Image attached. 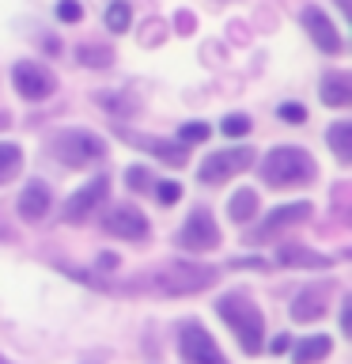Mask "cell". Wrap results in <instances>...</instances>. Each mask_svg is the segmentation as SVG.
<instances>
[{
	"label": "cell",
	"instance_id": "cell-28",
	"mask_svg": "<svg viewBox=\"0 0 352 364\" xmlns=\"http://www.w3.org/2000/svg\"><path fill=\"white\" fill-rule=\"evenodd\" d=\"M155 198L163 201V205H175L182 198V186L178 182H159V190H155Z\"/></svg>",
	"mask_w": 352,
	"mask_h": 364
},
{
	"label": "cell",
	"instance_id": "cell-5",
	"mask_svg": "<svg viewBox=\"0 0 352 364\" xmlns=\"http://www.w3.org/2000/svg\"><path fill=\"white\" fill-rule=\"evenodd\" d=\"M178 349H182V357H186V364H227L220 346H216L212 334L201 323H182Z\"/></svg>",
	"mask_w": 352,
	"mask_h": 364
},
{
	"label": "cell",
	"instance_id": "cell-6",
	"mask_svg": "<svg viewBox=\"0 0 352 364\" xmlns=\"http://www.w3.org/2000/svg\"><path fill=\"white\" fill-rule=\"evenodd\" d=\"M250 164H254V152H250V148H227V152H212L201 164L197 175H201V182L216 186V182H227L231 175H238V171H246Z\"/></svg>",
	"mask_w": 352,
	"mask_h": 364
},
{
	"label": "cell",
	"instance_id": "cell-20",
	"mask_svg": "<svg viewBox=\"0 0 352 364\" xmlns=\"http://www.w3.org/2000/svg\"><path fill=\"white\" fill-rule=\"evenodd\" d=\"M227 213H231V220L246 224L250 216L258 213V193H254V190H235L231 201H227Z\"/></svg>",
	"mask_w": 352,
	"mask_h": 364
},
{
	"label": "cell",
	"instance_id": "cell-17",
	"mask_svg": "<svg viewBox=\"0 0 352 364\" xmlns=\"http://www.w3.org/2000/svg\"><path fill=\"white\" fill-rule=\"evenodd\" d=\"M277 262H280V266H307V269H329V266H334V258L314 255V250H307L299 243H284Z\"/></svg>",
	"mask_w": 352,
	"mask_h": 364
},
{
	"label": "cell",
	"instance_id": "cell-23",
	"mask_svg": "<svg viewBox=\"0 0 352 364\" xmlns=\"http://www.w3.org/2000/svg\"><path fill=\"white\" fill-rule=\"evenodd\" d=\"M76 61H84V65H91V68H102V65L114 61V53L102 50V46H79V50H76Z\"/></svg>",
	"mask_w": 352,
	"mask_h": 364
},
{
	"label": "cell",
	"instance_id": "cell-4",
	"mask_svg": "<svg viewBox=\"0 0 352 364\" xmlns=\"http://www.w3.org/2000/svg\"><path fill=\"white\" fill-rule=\"evenodd\" d=\"M50 152L61 159L65 167H87V164H95V159H102L106 144L87 129H61V133L50 136Z\"/></svg>",
	"mask_w": 352,
	"mask_h": 364
},
{
	"label": "cell",
	"instance_id": "cell-27",
	"mask_svg": "<svg viewBox=\"0 0 352 364\" xmlns=\"http://www.w3.org/2000/svg\"><path fill=\"white\" fill-rule=\"evenodd\" d=\"M204 136H209V125H204V122H189V125H182V141H186V144L204 141Z\"/></svg>",
	"mask_w": 352,
	"mask_h": 364
},
{
	"label": "cell",
	"instance_id": "cell-9",
	"mask_svg": "<svg viewBox=\"0 0 352 364\" xmlns=\"http://www.w3.org/2000/svg\"><path fill=\"white\" fill-rule=\"evenodd\" d=\"M329 292H334V284L322 281V284H307V289L295 292V300H292V323H314V318H322L326 315V300H329Z\"/></svg>",
	"mask_w": 352,
	"mask_h": 364
},
{
	"label": "cell",
	"instance_id": "cell-24",
	"mask_svg": "<svg viewBox=\"0 0 352 364\" xmlns=\"http://www.w3.org/2000/svg\"><path fill=\"white\" fill-rule=\"evenodd\" d=\"M220 129H224L227 136H243V133H250V118H246V114H227Z\"/></svg>",
	"mask_w": 352,
	"mask_h": 364
},
{
	"label": "cell",
	"instance_id": "cell-31",
	"mask_svg": "<svg viewBox=\"0 0 352 364\" xmlns=\"http://www.w3.org/2000/svg\"><path fill=\"white\" fill-rule=\"evenodd\" d=\"M4 125H8V118H4V114H0V129H4Z\"/></svg>",
	"mask_w": 352,
	"mask_h": 364
},
{
	"label": "cell",
	"instance_id": "cell-10",
	"mask_svg": "<svg viewBox=\"0 0 352 364\" xmlns=\"http://www.w3.org/2000/svg\"><path fill=\"white\" fill-rule=\"evenodd\" d=\"M307 216H311V205H307V201L280 205V209H273V213L265 216V224H261L258 232H250V243H261V239H273L277 232H284V228H295V224H303Z\"/></svg>",
	"mask_w": 352,
	"mask_h": 364
},
{
	"label": "cell",
	"instance_id": "cell-19",
	"mask_svg": "<svg viewBox=\"0 0 352 364\" xmlns=\"http://www.w3.org/2000/svg\"><path fill=\"white\" fill-rule=\"evenodd\" d=\"M326 136H329L334 156L341 159V164H348V159H352V122H334Z\"/></svg>",
	"mask_w": 352,
	"mask_h": 364
},
{
	"label": "cell",
	"instance_id": "cell-2",
	"mask_svg": "<svg viewBox=\"0 0 352 364\" xmlns=\"http://www.w3.org/2000/svg\"><path fill=\"white\" fill-rule=\"evenodd\" d=\"M261 178L269 186H307L314 182V159L303 152V148H273V152L261 159Z\"/></svg>",
	"mask_w": 352,
	"mask_h": 364
},
{
	"label": "cell",
	"instance_id": "cell-22",
	"mask_svg": "<svg viewBox=\"0 0 352 364\" xmlns=\"http://www.w3.org/2000/svg\"><path fill=\"white\" fill-rule=\"evenodd\" d=\"M129 19H133V8L125 4V0H114V4L106 8V27H110L114 34L129 31Z\"/></svg>",
	"mask_w": 352,
	"mask_h": 364
},
{
	"label": "cell",
	"instance_id": "cell-33",
	"mask_svg": "<svg viewBox=\"0 0 352 364\" xmlns=\"http://www.w3.org/2000/svg\"><path fill=\"white\" fill-rule=\"evenodd\" d=\"M0 364H4V357H0Z\"/></svg>",
	"mask_w": 352,
	"mask_h": 364
},
{
	"label": "cell",
	"instance_id": "cell-29",
	"mask_svg": "<svg viewBox=\"0 0 352 364\" xmlns=\"http://www.w3.org/2000/svg\"><path fill=\"white\" fill-rule=\"evenodd\" d=\"M280 118L292 122V125H299V122H307V110L299 107V102H284V107H280Z\"/></svg>",
	"mask_w": 352,
	"mask_h": 364
},
{
	"label": "cell",
	"instance_id": "cell-11",
	"mask_svg": "<svg viewBox=\"0 0 352 364\" xmlns=\"http://www.w3.org/2000/svg\"><path fill=\"white\" fill-rule=\"evenodd\" d=\"M106 193H110V178H91L84 190H76L72 198H68L65 220H68V224H79L91 209H95V205H102V198H106Z\"/></svg>",
	"mask_w": 352,
	"mask_h": 364
},
{
	"label": "cell",
	"instance_id": "cell-1",
	"mask_svg": "<svg viewBox=\"0 0 352 364\" xmlns=\"http://www.w3.org/2000/svg\"><path fill=\"white\" fill-rule=\"evenodd\" d=\"M216 315L235 330L243 353H250V357L261 353V341H265V315H261L258 304H250L246 296H224V300L216 304Z\"/></svg>",
	"mask_w": 352,
	"mask_h": 364
},
{
	"label": "cell",
	"instance_id": "cell-32",
	"mask_svg": "<svg viewBox=\"0 0 352 364\" xmlns=\"http://www.w3.org/2000/svg\"><path fill=\"white\" fill-rule=\"evenodd\" d=\"M0 235H4V224H0Z\"/></svg>",
	"mask_w": 352,
	"mask_h": 364
},
{
	"label": "cell",
	"instance_id": "cell-18",
	"mask_svg": "<svg viewBox=\"0 0 352 364\" xmlns=\"http://www.w3.org/2000/svg\"><path fill=\"white\" fill-rule=\"evenodd\" d=\"M329 349H334V341H329L326 334H318V338L299 341V346H295V353H292V360H295V364H318L322 357H329Z\"/></svg>",
	"mask_w": 352,
	"mask_h": 364
},
{
	"label": "cell",
	"instance_id": "cell-21",
	"mask_svg": "<svg viewBox=\"0 0 352 364\" xmlns=\"http://www.w3.org/2000/svg\"><path fill=\"white\" fill-rule=\"evenodd\" d=\"M23 167V148L19 144H0V186L11 182V175Z\"/></svg>",
	"mask_w": 352,
	"mask_h": 364
},
{
	"label": "cell",
	"instance_id": "cell-14",
	"mask_svg": "<svg viewBox=\"0 0 352 364\" xmlns=\"http://www.w3.org/2000/svg\"><path fill=\"white\" fill-rule=\"evenodd\" d=\"M50 213V190L42 186V182H27L19 193V216L23 220H42V216Z\"/></svg>",
	"mask_w": 352,
	"mask_h": 364
},
{
	"label": "cell",
	"instance_id": "cell-15",
	"mask_svg": "<svg viewBox=\"0 0 352 364\" xmlns=\"http://www.w3.org/2000/svg\"><path fill=\"white\" fill-rule=\"evenodd\" d=\"M125 141H133V144H141V148H152V152L163 159V164H170V167H182L186 164V148L182 144H170V141H159V136H141V133H125Z\"/></svg>",
	"mask_w": 352,
	"mask_h": 364
},
{
	"label": "cell",
	"instance_id": "cell-3",
	"mask_svg": "<svg viewBox=\"0 0 352 364\" xmlns=\"http://www.w3.org/2000/svg\"><path fill=\"white\" fill-rule=\"evenodd\" d=\"M216 273L212 266H197V262H170V266H163L152 277L155 292L159 296H193V292H204L216 284Z\"/></svg>",
	"mask_w": 352,
	"mask_h": 364
},
{
	"label": "cell",
	"instance_id": "cell-25",
	"mask_svg": "<svg viewBox=\"0 0 352 364\" xmlns=\"http://www.w3.org/2000/svg\"><path fill=\"white\" fill-rule=\"evenodd\" d=\"M57 19H61V23L84 19V8H79V0H61V4H57Z\"/></svg>",
	"mask_w": 352,
	"mask_h": 364
},
{
	"label": "cell",
	"instance_id": "cell-30",
	"mask_svg": "<svg viewBox=\"0 0 352 364\" xmlns=\"http://www.w3.org/2000/svg\"><path fill=\"white\" fill-rule=\"evenodd\" d=\"M99 266H102V269H114V266H118V258H114V255H102Z\"/></svg>",
	"mask_w": 352,
	"mask_h": 364
},
{
	"label": "cell",
	"instance_id": "cell-12",
	"mask_svg": "<svg viewBox=\"0 0 352 364\" xmlns=\"http://www.w3.org/2000/svg\"><path fill=\"white\" fill-rule=\"evenodd\" d=\"M303 27L314 38V46H322V53H341V34L337 27L326 19L322 8H303Z\"/></svg>",
	"mask_w": 352,
	"mask_h": 364
},
{
	"label": "cell",
	"instance_id": "cell-7",
	"mask_svg": "<svg viewBox=\"0 0 352 364\" xmlns=\"http://www.w3.org/2000/svg\"><path fill=\"white\" fill-rule=\"evenodd\" d=\"M11 84H16V91H19L23 99L38 102L45 95H53L57 80H53L50 68H42L38 61H19L16 68H11Z\"/></svg>",
	"mask_w": 352,
	"mask_h": 364
},
{
	"label": "cell",
	"instance_id": "cell-26",
	"mask_svg": "<svg viewBox=\"0 0 352 364\" xmlns=\"http://www.w3.org/2000/svg\"><path fill=\"white\" fill-rule=\"evenodd\" d=\"M125 178H129L133 190H148V186H152V175H148V167H129V171H125Z\"/></svg>",
	"mask_w": 352,
	"mask_h": 364
},
{
	"label": "cell",
	"instance_id": "cell-8",
	"mask_svg": "<svg viewBox=\"0 0 352 364\" xmlns=\"http://www.w3.org/2000/svg\"><path fill=\"white\" fill-rule=\"evenodd\" d=\"M178 243L186 250H212L216 243H220V228H216L212 213L209 209H193L189 220L182 224V232H178Z\"/></svg>",
	"mask_w": 352,
	"mask_h": 364
},
{
	"label": "cell",
	"instance_id": "cell-13",
	"mask_svg": "<svg viewBox=\"0 0 352 364\" xmlns=\"http://www.w3.org/2000/svg\"><path fill=\"white\" fill-rule=\"evenodd\" d=\"M102 224H106V232H110V235H121V239H144V235H148L144 213L129 209V205H118V209H110Z\"/></svg>",
	"mask_w": 352,
	"mask_h": 364
},
{
	"label": "cell",
	"instance_id": "cell-16",
	"mask_svg": "<svg viewBox=\"0 0 352 364\" xmlns=\"http://www.w3.org/2000/svg\"><path fill=\"white\" fill-rule=\"evenodd\" d=\"M318 95H322L326 107H348L352 102V76L348 73H326Z\"/></svg>",
	"mask_w": 352,
	"mask_h": 364
}]
</instances>
